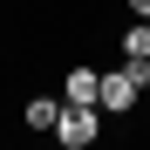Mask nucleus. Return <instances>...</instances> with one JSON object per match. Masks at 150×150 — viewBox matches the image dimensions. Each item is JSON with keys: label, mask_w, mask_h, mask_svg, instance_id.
<instances>
[{"label": "nucleus", "mask_w": 150, "mask_h": 150, "mask_svg": "<svg viewBox=\"0 0 150 150\" xmlns=\"http://www.w3.org/2000/svg\"><path fill=\"white\" fill-rule=\"evenodd\" d=\"M123 55H150V21L137 14V28H123Z\"/></svg>", "instance_id": "39448f33"}, {"label": "nucleus", "mask_w": 150, "mask_h": 150, "mask_svg": "<svg viewBox=\"0 0 150 150\" xmlns=\"http://www.w3.org/2000/svg\"><path fill=\"white\" fill-rule=\"evenodd\" d=\"M143 21H150V14H143Z\"/></svg>", "instance_id": "6e6552de"}, {"label": "nucleus", "mask_w": 150, "mask_h": 150, "mask_svg": "<svg viewBox=\"0 0 150 150\" xmlns=\"http://www.w3.org/2000/svg\"><path fill=\"white\" fill-rule=\"evenodd\" d=\"M137 96H143V89H137L130 75L116 68V75H103V89H96V103H103V116H123V109L137 103Z\"/></svg>", "instance_id": "f03ea898"}, {"label": "nucleus", "mask_w": 150, "mask_h": 150, "mask_svg": "<svg viewBox=\"0 0 150 150\" xmlns=\"http://www.w3.org/2000/svg\"><path fill=\"white\" fill-rule=\"evenodd\" d=\"M96 89H103V75H96V68H68V82H62V103H96Z\"/></svg>", "instance_id": "7ed1b4c3"}, {"label": "nucleus", "mask_w": 150, "mask_h": 150, "mask_svg": "<svg viewBox=\"0 0 150 150\" xmlns=\"http://www.w3.org/2000/svg\"><path fill=\"white\" fill-rule=\"evenodd\" d=\"M130 14H150V0H130Z\"/></svg>", "instance_id": "0eeeda50"}, {"label": "nucleus", "mask_w": 150, "mask_h": 150, "mask_svg": "<svg viewBox=\"0 0 150 150\" xmlns=\"http://www.w3.org/2000/svg\"><path fill=\"white\" fill-rule=\"evenodd\" d=\"M123 75H130L137 89H150V55H123Z\"/></svg>", "instance_id": "423d86ee"}, {"label": "nucleus", "mask_w": 150, "mask_h": 150, "mask_svg": "<svg viewBox=\"0 0 150 150\" xmlns=\"http://www.w3.org/2000/svg\"><path fill=\"white\" fill-rule=\"evenodd\" d=\"M96 130H103V103H62V116H55V143L62 150H89Z\"/></svg>", "instance_id": "f257e3e1"}, {"label": "nucleus", "mask_w": 150, "mask_h": 150, "mask_svg": "<svg viewBox=\"0 0 150 150\" xmlns=\"http://www.w3.org/2000/svg\"><path fill=\"white\" fill-rule=\"evenodd\" d=\"M55 116H62L55 96H34V103H28V130H55Z\"/></svg>", "instance_id": "20e7f679"}]
</instances>
